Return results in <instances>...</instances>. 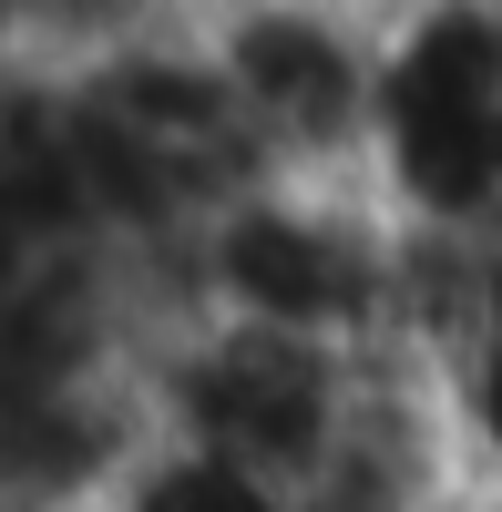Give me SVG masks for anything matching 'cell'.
I'll use <instances>...</instances> for the list:
<instances>
[{
  "label": "cell",
  "mask_w": 502,
  "mask_h": 512,
  "mask_svg": "<svg viewBox=\"0 0 502 512\" xmlns=\"http://www.w3.org/2000/svg\"><path fill=\"white\" fill-rule=\"evenodd\" d=\"M103 512H298V492H277V482H257V472H236V461L195 451V441L144 431L134 461L113 472Z\"/></svg>",
  "instance_id": "cell-5"
},
{
  "label": "cell",
  "mask_w": 502,
  "mask_h": 512,
  "mask_svg": "<svg viewBox=\"0 0 502 512\" xmlns=\"http://www.w3.org/2000/svg\"><path fill=\"white\" fill-rule=\"evenodd\" d=\"M175 308L328 349H400L410 226L359 175H246L185 226Z\"/></svg>",
  "instance_id": "cell-1"
},
{
  "label": "cell",
  "mask_w": 502,
  "mask_h": 512,
  "mask_svg": "<svg viewBox=\"0 0 502 512\" xmlns=\"http://www.w3.org/2000/svg\"><path fill=\"white\" fill-rule=\"evenodd\" d=\"M246 175H359L380 0H195L185 11Z\"/></svg>",
  "instance_id": "cell-4"
},
{
  "label": "cell",
  "mask_w": 502,
  "mask_h": 512,
  "mask_svg": "<svg viewBox=\"0 0 502 512\" xmlns=\"http://www.w3.org/2000/svg\"><path fill=\"white\" fill-rule=\"evenodd\" d=\"M462 512H482V502H462Z\"/></svg>",
  "instance_id": "cell-7"
},
{
  "label": "cell",
  "mask_w": 502,
  "mask_h": 512,
  "mask_svg": "<svg viewBox=\"0 0 502 512\" xmlns=\"http://www.w3.org/2000/svg\"><path fill=\"white\" fill-rule=\"evenodd\" d=\"M369 359L380 349H328V338L175 308L144 338L134 390H144V431L195 441V451H216V461H236V472H257L277 492H308L359 431Z\"/></svg>",
  "instance_id": "cell-3"
},
{
  "label": "cell",
  "mask_w": 502,
  "mask_h": 512,
  "mask_svg": "<svg viewBox=\"0 0 502 512\" xmlns=\"http://www.w3.org/2000/svg\"><path fill=\"white\" fill-rule=\"evenodd\" d=\"M359 185L410 236H502V0H380Z\"/></svg>",
  "instance_id": "cell-2"
},
{
  "label": "cell",
  "mask_w": 502,
  "mask_h": 512,
  "mask_svg": "<svg viewBox=\"0 0 502 512\" xmlns=\"http://www.w3.org/2000/svg\"><path fill=\"white\" fill-rule=\"evenodd\" d=\"M472 502H482V512H502V482H482V492H472Z\"/></svg>",
  "instance_id": "cell-6"
}]
</instances>
